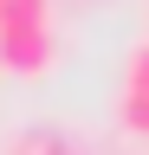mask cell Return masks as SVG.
<instances>
[{"mask_svg":"<svg viewBox=\"0 0 149 155\" xmlns=\"http://www.w3.org/2000/svg\"><path fill=\"white\" fill-rule=\"evenodd\" d=\"M123 91H143L149 97V45H136V58H130V84Z\"/></svg>","mask_w":149,"mask_h":155,"instance_id":"3957f363","label":"cell"},{"mask_svg":"<svg viewBox=\"0 0 149 155\" xmlns=\"http://www.w3.org/2000/svg\"><path fill=\"white\" fill-rule=\"evenodd\" d=\"M52 65V19H0V71L39 78Z\"/></svg>","mask_w":149,"mask_h":155,"instance_id":"6da1fadb","label":"cell"},{"mask_svg":"<svg viewBox=\"0 0 149 155\" xmlns=\"http://www.w3.org/2000/svg\"><path fill=\"white\" fill-rule=\"evenodd\" d=\"M117 116H123V129H130V136H149V97H143V91H123Z\"/></svg>","mask_w":149,"mask_h":155,"instance_id":"7a4b0ae2","label":"cell"}]
</instances>
